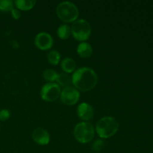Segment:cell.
I'll use <instances>...</instances> for the list:
<instances>
[{"mask_svg": "<svg viewBox=\"0 0 153 153\" xmlns=\"http://www.w3.org/2000/svg\"><path fill=\"white\" fill-rule=\"evenodd\" d=\"M98 82L97 73L89 67L76 69L72 75V84L78 91L87 92L94 89Z\"/></svg>", "mask_w": 153, "mask_h": 153, "instance_id": "cell-1", "label": "cell"}, {"mask_svg": "<svg viewBox=\"0 0 153 153\" xmlns=\"http://www.w3.org/2000/svg\"><path fill=\"white\" fill-rule=\"evenodd\" d=\"M4 85L6 89L13 95H25L29 91L25 77L17 71L9 72L4 78Z\"/></svg>", "mask_w": 153, "mask_h": 153, "instance_id": "cell-2", "label": "cell"}, {"mask_svg": "<svg viewBox=\"0 0 153 153\" xmlns=\"http://www.w3.org/2000/svg\"><path fill=\"white\" fill-rule=\"evenodd\" d=\"M119 129V123L112 117H104L97 121L95 131L101 139H108L114 135Z\"/></svg>", "mask_w": 153, "mask_h": 153, "instance_id": "cell-3", "label": "cell"}, {"mask_svg": "<svg viewBox=\"0 0 153 153\" xmlns=\"http://www.w3.org/2000/svg\"><path fill=\"white\" fill-rule=\"evenodd\" d=\"M56 14L61 21L66 23H70L77 20L79 12L77 6L74 3L64 1L58 4L56 7Z\"/></svg>", "mask_w": 153, "mask_h": 153, "instance_id": "cell-4", "label": "cell"}, {"mask_svg": "<svg viewBox=\"0 0 153 153\" xmlns=\"http://www.w3.org/2000/svg\"><path fill=\"white\" fill-rule=\"evenodd\" d=\"M73 134L77 141L85 144L94 139L95 136V128L91 123L82 121L75 126Z\"/></svg>", "mask_w": 153, "mask_h": 153, "instance_id": "cell-5", "label": "cell"}, {"mask_svg": "<svg viewBox=\"0 0 153 153\" xmlns=\"http://www.w3.org/2000/svg\"><path fill=\"white\" fill-rule=\"evenodd\" d=\"M71 35L76 40L85 42L90 38L92 33L91 24L84 19H78L72 24Z\"/></svg>", "mask_w": 153, "mask_h": 153, "instance_id": "cell-6", "label": "cell"}, {"mask_svg": "<svg viewBox=\"0 0 153 153\" xmlns=\"http://www.w3.org/2000/svg\"><path fill=\"white\" fill-rule=\"evenodd\" d=\"M61 87L56 83H46L43 85L40 90V97L46 102H55L61 96Z\"/></svg>", "mask_w": 153, "mask_h": 153, "instance_id": "cell-7", "label": "cell"}, {"mask_svg": "<svg viewBox=\"0 0 153 153\" xmlns=\"http://www.w3.org/2000/svg\"><path fill=\"white\" fill-rule=\"evenodd\" d=\"M61 102L67 105H74L79 102L80 98V93L75 87L69 86L64 88L61 91L60 96Z\"/></svg>", "mask_w": 153, "mask_h": 153, "instance_id": "cell-8", "label": "cell"}, {"mask_svg": "<svg viewBox=\"0 0 153 153\" xmlns=\"http://www.w3.org/2000/svg\"><path fill=\"white\" fill-rule=\"evenodd\" d=\"M34 44L40 50H49L53 46V38L49 33L40 32L35 36Z\"/></svg>", "mask_w": 153, "mask_h": 153, "instance_id": "cell-9", "label": "cell"}, {"mask_svg": "<svg viewBox=\"0 0 153 153\" xmlns=\"http://www.w3.org/2000/svg\"><path fill=\"white\" fill-rule=\"evenodd\" d=\"M78 117L84 122H88L94 117V108L90 104L87 102H82L79 105L76 110Z\"/></svg>", "mask_w": 153, "mask_h": 153, "instance_id": "cell-10", "label": "cell"}, {"mask_svg": "<svg viewBox=\"0 0 153 153\" xmlns=\"http://www.w3.org/2000/svg\"><path fill=\"white\" fill-rule=\"evenodd\" d=\"M32 139L37 144L40 146H46L50 141V135L46 129L42 128H37L33 131Z\"/></svg>", "mask_w": 153, "mask_h": 153, "instance_id": "cell-11", "label": "cell"}, {"mask_svg": "<svg viewBox=\"0 0 153 153\" xmlns=\"http://www.w3.org/2000/svg\"><path fill=\"white\" fill-rule=\"evenodd\" d=\"M78 55L82 58H88L92 55L93 48L88 42H81L76 49Z\"/></svg>", "mask_w": 153, "mask_h": 153, "instance_id": "cell-12", "label": "cell"}, {"mask_svg": "<svg viewBox=\"0 0 153 153\" xmlns=\"http://www.w3.org/2000/svg\"><path fill=\"white\" fill-rule=\"evenodd\" d=\"M61 67L64 73L70 74L76 70V63L72 58H65L61 61Z\"/></svg>", "mask_w": 153, "mask_h": 153, "instance_id": "cell-13", "label": "cell"}, {"mask_svg": "<svg viewBox=\"0 0 153 153\" xmlns=\"http://www.w3.org/2000/svg\"><path fill=\"white\" fill-rule=\"evenodd\" d=\"M35 0H16L14 1V5L16 6V8L19 10H23V11L31 10L35 6Z\"/></svg>", "mask_w": 153, "mask_h": 153, "instance_id": "cell-14", "label": "cell"}, {"mask_svg": "<svg viewBox=\"0 0 153 153\" xmlns=\"http://www.w3.org/2000/svg\"><path fill=\"white\" fill-rule=\"evenodd\" d=\"M56 83L60 87L63 88H67V87L71 86L72 84V76L65 73H61L58 75V77L56 79Z\"/></svg>", "mask_w": 153, "mask_h": 153, "instance_id": "cell-15", "label": "cell"}, {"mask_svg": "<svg viewBox=\"0 0 153 153\" xmlns=\"http://www.w3.org/2000/svg\"><path fill=\"white\" fill-rule=\"evenodd\" d=\"M57 35L61 40H67L71 35V28L67 24L60 25L57 29Z\"/></svg>", "mask_w": 153, "mask_h": 153, "instance_id": "cell-16", "label": "cell"}, {"mask_svg": "<svg viewBox=\"0 0 153 153\" xmlns=\"http://www.w3.org/2000/svg\"><path fill=\"white\" fill-rule=\"evenodd\" d=\"M58 75L55 70L52 69H47L43 71V78L45 81L48 82V83H52V82H56Z\"/></svg>", "mask_w": 153, "mask_h": 153, "instance_id": "cell-17", "label": "cell"}, {"mask_svg": "<svg viewBox=\"0 0 153 153\" xmlns=\"http://www.w3.org/2000/svg\"><path fill=\"white\" fill-rule=\"evenodd\" d=\"M47 60L52 65H58L61 61V55L56 50H51L47 55Z\"/></svg>", "mask_w": 153, "mask_h": 153, "instance_id": "cell-18", "label": "cell"}, {"mask_svg": "<svg viewBox=\"0 0 153 153\" xmlns=\"http://www.w3.org/2000/svg\"><path fill=\"white\" fill-rule=\"evenodd\" d=\"M14 7V1L11 0H0V11H11Z\"/></svg>", "mask_w": 153, "mask_h": 153, "instance_id": "cell-19", "label": "cell"}, {"mask_svg": "<svg viewBox=\"0 0 153 153\" xmlns=\"http://www.w3.org/2000/svg\"><path fill=\"white\" fill-rule=\"evenodd\" d=\"M104 147V142L102 140H97L92 145V149L94 152H100Z\"/></svg>", "mask_w": 153, "mask_h": 153, "instance_id": "cell-20", "label": "cell"}, {"mask_svg": "<svg viewBox=\"0 0 153 153\" xmlns=\"http://www.w3.org/2000/svg\"><path fill=\"white\" fill-rule=\"evenodd\" d=\"M10 112L7 109L0 110V121H6L10 118Z\"/></svg>", "mask_w": 153, "mask_h": 153, "instance_id": "cell-21", "label": "cell"}, {"mask_svg": "<svg viewBox=\"0 0 153 153\" xmlns=\"http://www.w3.org/2000/svg\"><path fill=\"white\" fill-rule=\"evenodd\" d=\"M10 13H11V16H13V18L14 19H19V18L22 16V13L19 10H18L16 7H13L12 9V10L10 11Z\"/></svg>", "mask_w": 153, "mask_h": 153, "instance_id": "cell-22", "label": "cell"}]
</instances>
